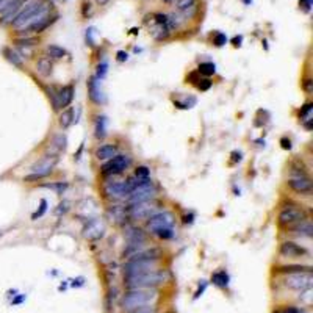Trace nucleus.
I'll use <instances>...</instances> for the list:
<instances>
[{
    "label": "nucleus",
    "instance_id": "f257e3e1",
    "mask_svg": "<svg viewBox=\"0 0 313 313\" xmlns=\"http://www.w3.org/2000/svg\"><path fill=\"white\" fill-rule=\"evenodd\" d=\"M50 10H52L50 3L43 2V0H30V2L24 5L21 8V11L16 14L11 25H13V28L27 33V30L36 25V24L41 19H44L46 16H49Z\"/></svg>",
    "mask_w": 313,
    "mask_h": 313
},
{
    "label": "nucleus",
    "instance_id": "f03ea898",
    "mask_svg": "<svg viewBox=\"0 0 313 313\" xmlns=\"http://www.w3.org/2000/svg\"><path fill=\"white\" fill-rule=\"evenodd\" d=\"M168 274L165 271L154 269L150 272H144V274L125 277L124 284L127 287V290H149V288H155L158 285H162L166 280Z\"/></svg>",
    "mask_w": 313,
    "mask_h": 313
},
{
    "label": "nucleus",
    "instance_id": "7ed1b4c3",
    "mask_svg": "<svg viewBox=\"0 0 313 313\" xmlns=\"http://www.w3.org/2000/svg\"><path fill=\"white\" fill-rule=\"evenodd\" d=\"M157 301V291L154 288L149 290H128L122 298V309L124 312H133L140 307L154 306Z\"/></svg>",
    "mask_w": 313,
    "mask_h": 313
},
{
    "label": "nucleus",
    "instance_id": "20e7f679",
    "mask_svg": "<svg viewBox=\"0 0 313 313\" xmlns=\"http://www.w3.org/2000/svg\"><path fill=\"white\" fill-rule=\"evenodd\" d=\"M304 219H307V213L299 205H287L280 210L277 216V221L282 227H293L294 224H298Z\"/></svg>",
    "mask_w": 313,
    "mask_h": 313
},
{
    "label": "nucleus",
    "instance_id": "39448f33",
    "mask_svg": "<svg viewBox=\"0 0 313 313\" xmlns=\"http://www.w3.org/2000/svg\"><path fill=\"white\" fill-rule=\"evenodd\" d=\"M157 262L158 260L135 259V257H132V259L124 265V276L132 277V276H138V274H144V272L154 271L157 269Z\"/></svg>",
    "mask_w": 313,
    "mask_h": 313
},
{
    "label": "nucleus",
    "instance_id": "423d86ee",
    "mask_svg": "<svg viewBox=\"0 0 313 313\" xmlns=\"http://www.w3.org/2000/svg\"><path fill=\"white\" fill-rule=\"evenodd\" d=\"M57 162H58V157L57 155H50V157L47 155V157H44L41 162H38L33 168H31V169H33V174L27 175L25 182H35V180L47 177V175L52 172L53 166L57 165Z\"/></svg>",
    "mask_w": 313,
    "mask_h": 313
},
{
    "label": "nucleus",
    "instance_id": "0eeeda50",
    "mask_svg": "<svg viewBox=\"0 0 313 313\" xmlns=\"http://www.w3.org/2000/svg\"><path fill=\"white\" fill-rule=\"evenodd\" d=\"M313 284V274L312 271H302V272H293V274H288L285 279V287L291 288L296 291H304L312 288Z\"/></svg>",
    "mask_w": 313,
    "mask_h": 313
},
{
    "label": "nucleus",
    "instance_id": "6e6552de",
    "mask_svg": "<svg viewBox=\"0 0 313 313\" xmlns=\"http://www.w3.org/2000/svg\"><path fill=\"white\" fill-rule=\"evenodd\" d=\"M155 194H157V190H155L154 185H152V182L149 180L146 183H143V185L136 187L125 199H127L128 204L133 205V204H140V202H147V200H152L155 197Z\"/></svg>",
    "mask_w": 313,
    "mask_h": 313
},
{
    "label": "nucleus",
    "instance_id": "1a4fd4ad",
    "mask_svg": "<svg viewBox=\"0 0 313 313\" xmlns=\"http://www.w3.org/2000/svg\"><path fill=\"white\" fill-rule=\"evenodd\" d=\"M174 216L169 212H157L149 218L147 221V229L152 234L162 230V229H172L174 227Z\"/></svg>",
    "mask_w": 313,
    "mask_h": 313
},
{
    "label": "nucleus",
    "instance_id": "9d476101",
    "mask_svg": "<svg viewBox=\"0 0 313 313\" xmlns=\"http://www.w3.org/2000/svg\"><path fill=\"white\" fill-rule=\"evenodd\" d=\"M132 160L128 155H115L113 158H110L105 162V165L102 166V172L107 175H118L122 174L128 166H130Z\"/></svg>",
    "mask_w": 313,
    "mask_h": 313
},
{
    "label": "nucleus",
    "instance_id": "9b49d317",
    "mask_svg": "<svg viewBox=\"0 0 313 313\" xmlns=\"http://www.w3.org/2000/svg\"><path fill=\"white\" fill-rule=\"evenodd\" d=\"M105 235V226L100 219H91L85 224L83 227V237L90 241H97Z\"/></svg>",
    "mask_w": 313,
    "mask_h": 313
},
{
    "label": "nucleus",
    "instance_id": "f8f14e48",
    "mask_svg": "<svg viewBox=\"0 0 313 313\" xmlns=\"http://www.w3.org/2000/svg\"><path fill=\"white\" fill-rule=\"evenodd\" d=\"M155 212V204L147 200V202H140V204H133L128 208V215L132 216L133 219H146L150 218Z\"/></svg>",
    "mask_w": 313,
    "mask_h": 313
},
{
    "label": "nucleus",
    "instance_id": "ddd939ff",
    "mask_svg": "<svg viewBox=\"0 0 313 313\" xmlns=\"http://www.w3.org/2000/svg\"><path fill=\"white\" fill-rule=\"evenodd\" d=\"M280 255L288 257V259H301V257H309V251L306 247L296 244L293 241H284L279 249Z\"/></svg>",
    "mask_w": 313,
    "mask_h": 313
},
{
    "label": "nucleus",
    "instance_id": "4468645a",
    "mask_svg": "<svg viewBox=\"0 0 313 313\" xmlns=\"http://www.w3.org/2000/svg\"><path fill=\"white\" fill-rule=\"evenodd\" d=\"M130 193H132V190H130V187H128L127 180L113 182V183H108V185L105 187V194L108 197H113V199H125Z\"/></svg>",
    "mask_w": 313,
    "mask_h": 313
},
{
    "label": "nucleus",
    "instance_id": "2eb2a0df",
    "mask_svg": "<svg viewBox=\"0 0 313 313\" xmlns=\"http://www.w3.org/2000/svg\"><path fill=\"white\" fill-rule=\"evenodd\" d=\"M288 187H290L294 193L298 194H306L309 196L312 193V180L309 175H299V177H291L287 182Z\"/></svg>",
    "mask_w": 313,
    "mask_h": 313
},
{
    "label": "nucleus",
    "instance_id": "dca6fc26",
    "mask_svg": "<svg viewBox=\"0 0 313 313\" xmlns=\"http://www.w3.org/2000/svg\"><path fill=\"white\" fill-rule=\"evenodd\" d=\"M72 99H74V88L71 85L63 86L61 90L55 94L53 105H55V108H68L72 103Z\"/></svg>",
    "mask_w": 313,
    "mask_h": 313
},
{
    "label": "nucleus",
    "instance_id": "f3484780",
    "mask_svg": "<svg viewBox=\"0 0 313 313\" xmlns=\"http://www.w3.org/2000/svg\"><path fill=\"white\" fill-rule=\"evenodd\" d=\"M88 91H90V99L94 103H102L103 102V96L100 91V85H99V78L97 77H91L90 82H88Z\"/></svg>",
    "mask_w": 313,
    "mask_h": 313
},
{
    "label": "nucleus",
    "instance_id": "a211bd4d",
    "mask_svg": "<svg viewBox=\"0 0 313 313\" xmlns=\"http://www.w3.org/2000/svg\"><path fill=\"white\" fill-rule=\"evenodd\" d=\"M299 119L307 130H312V125H313V103L312 102L304 103V107H301Z\"/></svg>",
    "mask_w": 313,
    "mask_h": 313
},
{
    "label": "nucleus",
    "instance_id": "6ab92c4d",
    "mask_svg": "<svg viewBox=\"0 0 313 313\" xmlns=\"http://www.w3.org/2000/svg\"><path fill=\"white\" fill-rule=\"evenodd\" d=\"M115 155H118V147L115 144H102V146L96 150V157L99 160H105V162L110 158H113Z\"/></svg>",
    "mask_w": 313,
    "mask_h": 313
},
{
    "label": "nucleus",
    "instance_id": "aec40b11",
    "mask_svg": "<svg viewBox=\"0 0 313 313\" xmlns=\"http://www.w3.org/2000/svg\"><path fill=\"white\" fill-rule=\"evenodd\" d=\"M52 60L49 57H39L36 61V71L39 75L43 77H49L52 74Z\"/></svg>",
    "mask_w": 313,
    "mask_h": 313
},
{
    "label": "nucleus",
    "instance_id": "412c9836",
    "mask_svg": "<svg viewBox=\"0 0 313 313\" xmlns=\"http://www.w3.org/2000/svg\"><path fill=\"white\" fill-rule=\"evenodd\" d=\"M291 229H293L298 235H301V237H307V238H310V237H312V234H313L312 222H310L309 219H304V221H301V222H298V224H294V226H293Z\"/></svg>",
    "mask_w": 313,
    "mask_h": 313
},
{
    "label": "nucleus",
    "instance_id": "4be33fe9",
    "mask_svg": "<svg viewBox=\"0 0 313 313\" xmlns=\"http://www.w3.org/2000/svg\"><path fill=\"white\" fill-rule=\"evenodd\" d=\"M125 237L128 240V243H146V235H144L140 229L128 227L125 232Z\"/></svg>",
    "mask_w": 313,
    "mask_h": 313
},
{
    "label": "nucleus",
    "instance_id": "5701e85b",
    "mask_svg": "<svg viewBox=\"0 0 313 313\" xmlns=\"http://www.w3.org/2000/svg\"><path fill=\"white\" fill-rule=\"evenodd\" d=\"M152 36H154L157 41H163L168 36H169V28H168L165 24H157V25L152 28Z\"/></svg>",
    "mask_w": 313,
    "mask_h": 313
},
{
    "label": "nucleus",
    "instance_id": "b1692460",
    "mask_svg": "<svg viewBox=\"0 0 313 313\" xmlns=\"http://www.w3.org/2000/svg\"><path fill=\"white\" fill-rule=\"evenodd\" d=\"M46 52H47V57H49L50 60L55 58V60H60L63 58L64 55H66V50L63 49V47L57 46V44H49L46 47Z\"/></svg>",
    "mask_w": 313,
    "mask_h": 313
},
{
    "label": "nucleus",
    "instance_id": "393cba45",
    "mask_svg": "<svg viewBox=\"0 0 313 313\" xmlns=\"http://www.w3.org/2000/svg\"><path fill=\"white\" fill-rule=\"evenodd\" d=\"M212 282L216 285V287H219V288H226L229 285V276H227V272L226 271H218V272H215V274L212 276Z\"/></svg>",
    "mask_w": 313,
    "mask_h": 313
},
{
    "label": "nucleus",
    "instance_id": "a878e982",
    "mask_svg": "<svg viewBox=\"0 0 313 313\" xmlns=\"http://www.w3.org/2000/svg\"><path fill=\"white\" fill-rule=\"evenodd\" d=\"M277 271L284 272V274H293V272L312 271V266H304V265H287V266H280Z\"/></svg>",
    "mask_w": 313,
    "mask_h": 313
},
{
    "label": "nucleus",
    "instance_id": "bb28decb",
    "mask_svg": "<svg viewBox=\"0 0 313 313\" xmlns=\"http://www.w3.org/2000/svg\"><path fill=\"white\" fill-rule=\"evenodd\" d=\"M72 122H74V110L72 108L64 110L60 115V125L63 128H68L69 125H72Z\"/></svg>",
    "mask_w": 313,
    "mask_h": 313
},
{
    "label": "nucleus",
    "instance_id": "cd10ccee",
    "mask_svg": "<svg viewBox=\"0 0 313 313\" xmlns=\"http://www.w3.org/2000/svg\"><path fill=\"white\" fill-rule=\"evenodd\" d=\"M105 135H107V119L103 116H99L97 122H96V136L102 140L105 138Z\"/></svg>",
    "mask_w": 313,
    "mask_h": 313
},
{
    "label": "nucleus",
    "instance_id": "c85d7f7f",
    "mask_svg": "<svg viewBox=\"0 0 313 313\" xmlns=\"http://www.w3.org/2000/svg\"><path fill=\"white\" fill-rule=\"evenodd\" d=\"M197 72L200 75H205V77H210L213 75L216 72V66L213 63H200L199 68H197Z\"/></svg>",
    "mask_w": 313,
    "mask_h": 313
},
{
    "label": "nucleus",
    "instance_id": "c756f323",
    "mask_svg": "<svg viewBox=\"0 0 313 313\" xmlns=\"http://www.w3.org/2000/svg\"><path fill=\"white\" fill-rule=\"evenodd\" d=\"M3 53H5V57H6V60L8 61H11L14 66H18V68H21L22 66V58L19 57V53L18 52H14V50H11V49H5L3 50Z\"/></svg>",
    "mask_w": 313,
    "mask_h": 313
},
{
    "label": "nucleus",
    "instance_id": "7c9ffc66",
    "mask_svg": "<svg viewBox=\"0 0 313 313\" xmlns=\"http://www.w3.org/2000/svg\"><path fill=\"white\" fill-rule=\"evenodd\" d=\"M135 177L141 180V182H146V180H150V169L147 166H138L135 171Z\"/></svg>",
    "mask_w": 313,
    "mask_h": 313
},
{
    "label": "nucleus",
    "instance_id": "2f4dec72",
    "mask_svg": "<svg viewBox=\"0 0 313 313\" xmlns=\"http://www.w3.org/2000/svg\"><path fill=\"white\" fill-rule=\"evenodd\" d=\"M196 0H177V10L183 11L187 14L188 10H194Z\"/></svg>",
    "mask_w": 313,
    "mask_h": 313
},
{
    "label": "nucleus",
    "instance_id": "473e14b6",
    "mask_svg": "<svg viewBox=\"0 0 313 313\" xmlns=\"http://www.w3.org/2000/svg\"><path fill=\"white\" fill-rule=\"evenodd\" d=\"M19 47H30V46H36L39 43L38 38H18L14 41Z\"/></svg>",
    "mask_w": 313,
    "mask_h": 313
},
{
    "label": "nucleus",
    "instance_id": "72a5a7b5",
    "mask_svg": "<svg viewBox=\"0 0 313 313\" xmlns=\"http://www.w3.org/2000/svg\"><path fill=\"white\" fill-rule=\"evenodd\" d=\"M52 147H57L58 152L66 149V136H64V135L55 136V140H53V143H52Z\"/></svg>",
    "mask_w": 313,
    "mask_h": 313
},
{
    "label": "nucleus",
    "instance_id": "f704fd0d",
    "mask_svg": "<svg viewBox=\"0 0 313 313\" xmlns=\"http://www.w3.org/2000/svg\"><path fill=\"white\" fill-rule=\"evenodd\" d=\"M155 237H158L160 240H171L174 237V227L172 229H162L154 234Z\"/></svg>",
    "mask_w": 313,
    "mask_h": 313
},
{
    "label": "nucleus",
    "instance_id": "c9c22d12",
    "mask_svg": "<svg viewBox=\"0 0 313 313\" xmlns=\"http://www.w3.org/2000/svg\"><path fill=\"white\" fill-rule=\"evenodd\" d=\"M226 43H227V36L224 35V33H216V35H215L213 44H215L216 47H222Z\"/></svg>",
    "mask_w": 313,
    "mask_h": 313
},
{
    "label": "nucleus",
    "instance_id": "e433bc0d",
    "mask_svg": "<svg viewBox=\"0 0 313 313\" xmlns=\"http://www.w3.org/2000/svg\"><path fill=\"white\" fill-rule=\"evenodd\" d=\"M46 210H47V200L43 199V200H41V205H39V210H38L36 213H33V216H31V218H33V219L41 218V216L46 213Z\"/></svg>",
    "mask_w": 313,
    "mask_h": 313
},
{
    "label": "nucleus",
    "instance_id": "4c0bfd02",
    "mask_svg": "<svg viewBox=\"0 0 313 313\" xmlns=\"http://www.w3.org/2000/svg\"><path fill=\"white\" fill-rule=\"evenodd\" d=\"M130 313H157V309L154 306H146V307H140Z\"/></svg>",
    "mask_w": 313,
    "mask_h": 313
},
{
    "label": "nucleus",
    "instance_id": "58836bf2",
    "mask_svg": "<svg viewBox=\"0 0 313 313\" xmlns=\"http://www.w3.org/2000/svg\"><path fill=\"white\" fill-rule=\"evenodd\" d=\"M107 68H108V64H107V63L99 64V66H97V75H96V77H97L99 80L105 77V74H107Z\"/></svg>",
    "mask_w": 313,
    "mask_h": 313
},
{
    "label": "nucleus",
    "instance_id": "ea45409f",
    "mask_svg": "<svg viewBox=\"0 0 313 313\" xmlns=\"http://www.w3.org/2000/svg\"><path fill=\"white\" fill-rule=\"evenodd\" d=\"M302 88H304V91L310 94V93L313 91V82H312L310 78H306V80L302 82Z\"/></svg>",
    "mask_w": 313,
    "mask_h": 313
},
{
    "label": "nucleus",
    "instance_id": "a19ab883",
    "mask_svg": "<svg viewBox=\"0 0 313 313\" xmlns=\"http://www.w3.org/2000/svg\"><path fill=\"white\" fill-rule=\"evenodd\" d=\"M299 6H301L302 11L309 13L310 8H312V0H299Z\"/></svg>",
    "mask_w": 313,
    "mask_h": 313
},
{
    "label": "nucleus",
    "instance_id": "79ce46f5",
    "mask_svg": "<svg viewBox=\"0 0 313 313\" xmlns=\"http://www.w3.org/2000/svg\"><path fill=\"white\" fill-rule=\"evenodd\" d=\"M210 86H212V82H210V80H200V83L197 85V88H199L200 91H207Z\"/></svg>",
    "mask_w": 313,
    "mask_h": 313
},
{
    "label": "nucleus",
    "instance_id": "37998d69",
    "mask_svg": "<svg viewBox=\"0 0 313 313\" xmlns=\"http://www.w3.org/2000/svg\"><path fill=\"white\" fill-rule=\"evenodd\" d=\"M280 144H282V149H285V150L291 149V141L288 138H282V140H280Z\"/></svg>",
    "mask_w": 313,
    "mask_h": 313
},
{
    "label": "nucleus",
    "instance_id": "c03bdc74",
    "mask_svg": "<svg viewBox=\"0 0 313 313\" xmlns=\"http://www.w3.org/2000/svg\"><path fill=\"white\" fill-rule=\"evenodd\" d=\"M205 288H207V282H202V287H199V290H197L196 294H194V299H197L199 296H202V293L205 291Z\"/></svg>",
    "mask_w": 313,
    "mask_h": 313
},
{
    "label": "nucleus",
    "instance_id": "a18cd8bd",
    "mask_svg": "<svg viewBox=\"0 0 313 313\" xmlns=\"http://www.w3.org/2000/svg\"><path fill=\"white\" fill-rule=\"evenodd\" d=\"M118 60L119 61H125L127 60V53L125 52H118Z\"/></svg>",
    "mask_w": 313,
    "mask_h": 313
},
{
    "label": "nucleus",
    "instance_id": "49530a36",
    "mask_svg": "<svg viewBox=\"0 0 313 313\" xmlns=\"http://www.w3.org/2000/svg\"><path fill=\"white\" fill-rule=\"evenodd\" d=\"M232 43H234V46H235V47H238V46H240V43H241V36H235L234 39H232Z\"/></svg>",
    "mask_w": 313,
    "mask_h": 313
},
{
    "label": "nucleus",
    "instance_id": "de8ad7c7",
    "mask_svg": "<svg viewBox=\"0 0 313 313\" xmlns=\"http://www.w3.org/2000/svg\"><path fill=\"white\" fill-rule=\"evenodd\" d=\"M234 162H240V160H241V154H240V152H234Z\"/></svg>",
    "mask_w": 313,
    "mask_h": 313
},
{
    "label": "nucleus",
    "instance_id": "09e8293b",
    "mask_svg": "<svg viewBox=\"0 0 313 313\" xmlns=\"http://www.w3.org/2000/svg\"><path fill=\"white\" fill-rule=\"evenodd\" d=\"M183 222H185V224H191V222H193V215L185 216V219H183Z\"/></svg>",
    "mask_w": 313,
    "mask_h": 313
},
{
    "label": "nucleus",
    "instance_id": "8fccbe9b",
    "mask_svg": "<svg viewBox=\"0 0 313 313\" xmlns=\"http://www.w3.org/2000/svg\"><path fill=\"white\" fill-rule=\"evenodd\" d=\"M108 2H110V0H96V3H97V5H100V6L107 5Z\"/></svg>",
    "mask_w": 313,
    "mask_h": 313
},
{
    "label": "nucleus",
    "instance_id": "3c124183",
    "mask_svg": "<svg viewBox=\"0 0 313 313\" xmlns=\"http://www.w3.org/2000/svg\"><path fill=\"white\" fill-rule=\"evenodd\" d=\"M165 2H168V3H169V2H172V0H165Z\"/></svg>",
    "mask_w": 313,
    "mask_h": 313
}]
</instances>
